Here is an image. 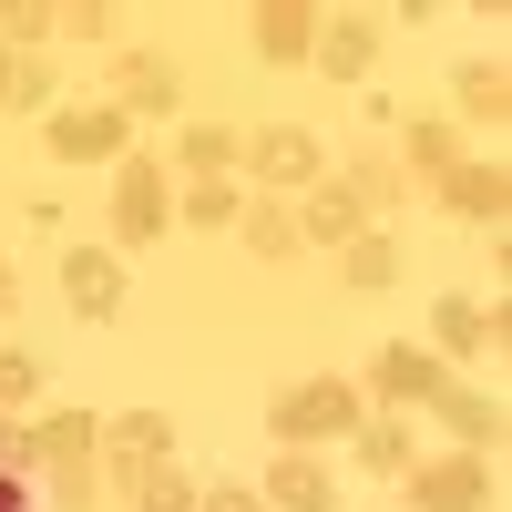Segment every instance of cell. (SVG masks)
Listing matches in <instances>:
<instances>
[{"label":"cell","instance_id":"1","mask_svg":"<svg viewBox=\"0 0 512 512\" xmlns=\"http://www.w3.org/2000/svg\"><path fill=\"white\" fill-rule=\"evenodd\" d=\"M267 431H277L287 451H318V441H338V431H359V390H349V379H297V390H277Z\"/></svg>","mask_w":512,"mask_h":512},{"label":"cell","instance_id":"2","mask_svg":"<svg viewBox=\"0 0 512 512\" xmlns=\"http://www.w3.org/2000/svg\"><path fill=\"white\" fill-rule=\"evenodd\" d=\"M164 216H175V185H164L154 154H123V185H113V236L123 246H154Z\"/></svg>","mask_w":512,"mask_h":512},{"label":"cell","instance_id":"3","mask_svg":"<svg viewBox=\"0 0 512 512\" xmlns=\"http://www.w3.org/2000/svg\"><path fill=\"white\" fill-rule=\"evenodd\" d=\"M246 175H256V185H297V195H308V185H328V164H318V144L297 134V123H267V134L246 144Z\"/></svg>","mask_w":512,"mask_h":512},{"label":"cell","instance_id":"4","mask_svg":"<svg viewBox=\"0 0 512 512\" xmlns=\"http://www.w3.org/2000/svg\"><path fill=\"white\" fill-rule=\"evenodd\" d=\"M62 297H72V318H113L123 308V256L113 246H72L62 256Z\"/></svg>","mask_w":512,"mask_h":512},{"label":"cell","instance_id":"5","mask_svg":"<svg viewBox=\"0 0 512 512\" xmlns=\"http://www.w3.org/2000/svg\"><path fill=\"white\" fill-rule=\"evenodd\" d=\"M410 502L420 512H482L492 502V472L472 451H451V461H431V472H410Z\"/></svg>","mask_w":512,"mask_h":512},{"label":"cell","instance_id":"6","mask_svg":"<svg viewBox=\"0 0 512 512\" xmlns=\"http://www.w3.org/2000/svg\"><path fill=\"white\" fill-rule=\"evenodd\" d=\"M52 154H62V164L123 154V103H72V113H52Z\"/></svg>","mask_w":512,"mask_h":512},{"label":"cell","instance_id":"7","mask_svg":"<svg viewBox=\"0 0 512 512\" xmlns=\"http://www.w3.org/2000/svg\"><path fill=\"white\" fill-rule=\"evenodd\" d=\"M369 379H379V400H400V410H420V400H441V390H451L441 359H431V349H410V338H400V349H379Z\"/></svg>","mask_w":512,"mask_h":512},{"label":"cell","instance_id":"8","mask_svg":"<svg viewBox=\"0 0 512 512\" xmlns=\"http://www.w3.org/2000/svg\"><path fill=\"white\" fill-rule=\"evenodd\" d=\"M31 441H41V472H93L103 420L93 410H52V420H31Z\"/></svg>","mask_w":512,"mask_h":512},{"label":"cell","instance_id":"9","mask_svg":"<svg viewBox=\"0 0 512 512\" xmlns=\"http://www.w3.org/2000/svg\"><path fill=\"white\" fill-rule=\"evenodd\" d=\"M441 195H451V216H472V226H502V205H512V175H502V164H451V175H441Z\"/></svg>","mask_w":512,"mask_h":512},{"label":"cell","instance_id":"10","mask_svg":"<svg viewBox=\"0 0 512 512\" xmlns=\"http://www.w3.org/2000/svg\"><path fill=\"white\" fill-rule=\"evenodd\" d=\"M256 52L267 62H308L318 52V11L308 0H267V11H256Z\"/></svg>","mask_w":512,"mask_h":512},{"label":"cell","instance_id":"11","mask_svg":"<svg viewBox=\"0 0 512 512\" xmlns=\"http://www.w3.org/2000/svg\"><path fill=\"white\" fill-rule=\"evenodd\" d=\"M431 410L451 420V441L472 451V461H482V451H502V400H482V390H441Z\"/></svg>","mask_w":512,"mask_h":512},{"label":"cell","instance_id":"12","mask_svg":"<svg viewBox=\"0 0 512 512\" xmlns=\"http://www.w3.org/2000/svg\"><path fill=\"white\" fill-rule=\"evenodd\" d=\"M267 502H277V512H338V482L318 472L308 451H287L277 472H267Z\"/></svg>","mask_w":512,"mask_h":512},{"label":"cell","instance_id":"13","mask_svg":"<svg viewBox=\"0 0 512 512\" xmlns=\"http://www.w3.org/2000/svg\"><path fill=\"white\" fill-rule=\"evenodd\" d=\"M175 103H185V82H175L164 52H134V62H123V123H134V113H175Z\"/></svg>","mask_w":512,"mask_h":512},{"label":"cell","instance_id":"14","mask_svg":"<svg viewBox=\"0 0 512 512\" xmlns=\"http://www.w3.org/2000/svg\"><path fill=\"white\" fill-rule=\"evenodd\" d=\"M123 492H134V512H195V482L175 472V461H123Z\"/></svg>","mask_w":512,"mask_h":512},{"label":"cell","instance_id":"15","mask_svg":"<svg viewBox=\"0 0 512 512\" xmlns=\"http://www.w3.org/2000/svg\"><path fill=\"white\" fill-rule=\"evenodd\" d=\"M318 62H328L338 82H359V72L379 62V21H328V31H318Z\"/></svg>","mask_w":512,"mask_h":512},{"label":"cell","instance_id":"16","mask_svg":"<svg viewBox=\"0 0 512 512\" xmlns=\"http://www.w3.org/2000/svg\"><path fill=\"white\" fill-rule=\"evenodd\" d=\"M431 338H441L451 359H472V349H492V308H472V297H441V308H431Z\"/></svg>","mask_w":512,"mask_h":512},{"label":"cell","instance_id":"17","mask_svg":"<svg viewBox=\"0 0 512 512\" xmlns=\"http://www.w3.org/2000/svg\"><path fill=\"white\" fill-rule=\"evenodd\" d=\"M103 441L123 461H154V451H175V420H164V410H123V420H103Z\"/></svg>","mask_w":512,"mask_h":512},{"label":"cell","instance_id":"18","mask_svg":"<svg viewBox=\"0 0 512 512\" xmlns=\"http://www.w3.org/2000/svg\"><path fill=\"white\" fill-rule=\"evenodd\" d=\"M31 103H52V62L41 52H0V113H31Z\"/></svg>","mask_w":512,"mask_h":512},{"label":"cell","instance_id":"19","mask_svg":"<svg viewBox=\"0 0 512 512\" xmlns=\"http://www.w3.org/2000/svg\"><path fill=\"white\" fill-rule=\"evenodd\" d=\"M175 216H185V226H236V216H246V195H236L226 175H195V185L175 195Z\"/></svg>","mask_w":512,"mask_h":512},{"label":"cell","instance_id":"20","mask_svg":"<svg viewBox=\"0 0 512 512\" xmlns=\"http://www.w3.org/2000/svg\"><path fill=\"white\" fill-rule=\"evenodd\" d=\"M175 154H185V175H236V154H246V144L226 134V123H185V144H175Z\"/></svg>","mask_w":512,"mask_h":512},{"label":"cell","instance_id":"21","mask_svg":"<svg viewBox=\"0 0 512 512\" xmlns=\"http://www.w3.org/2000/svg\"><path fill=\"white\" fill-rule=\"evenodd\" d=\"M308 236H318V246H349V236H359L349 185H308Z\"/></svg>","mask_w":512,"mask_h":512},{"label":"cell","instance_id":"22","mask_svg":"<svg viewBox=\"0 0 512 512\" xmlns=\"http://www.w3.org/2000/svg\"><path fill=\"white\" fill-rule=\"evenodd\" d=\"M461 113H472V123H502V113H512V72H502V62H472V72H461Z\"/></svg>","mask_w":512,"mask_h":512},{"label":"cell","instance_id":"23","mask_svg":"<svg viewBox=\"0 0 512 512\" xmlns=\"http://www.w3.org/2000/svg\"><path fill=\"white\" fill-rule=\"evenodd\" d=\"M359 461H369V472H410V431H400V420H359Z\"/></svg>","mask_w":512,"mask_h":512},{"label":"cell","instance_id":"24","mask_svg":"<svg viewBox=\"0 0 512 512\" xmlns=\"http://www.w3.org/2000/svg\"><path fill=\"white\" fill-rule=\"evenodd\" d=\"M349 287H400V246L390 236H349Z\"/></svg>","mask_w":512,"mask_h":512},{"label":"cell","instance_id":"25","mask_svg":"<svg viewBox=\"0 0 512 512\" xmlns=\"http://www.w3.org/2000/svg\"><path fill=\"white\" fill-rule=\"evenodd\" d=\"M41 31H62V11H41V0H0V41H11V52H31Z\"/></svg>","mask_w":512,"mask_h":512},{"label":"cell","instance_id":"26","mask_svg":"<svg viewBox=\"0 0 512 512\" xmlns=\"http://www.w3.org/2000/svg\"><path fill=\"white\" fill-rule=\"evenodd\" d=\"M338 185H349V205H359V216H379V205H400V175H390V164H349Z\"/></svg>","mask_w":512,"mask_h":512},{"label":"cell","instance_id":"27","mask_svg":"<svg viewBox=\"0 0 512 512\" xmlns=\"http://www.w3.org/2000/svg\"><path fill=\"white\" fill-rule=\"evenodd\" d=\"M246 246L256 256H297V226L277 216V205H246Z\"/></svg>","mask_w":512,"mask_h":512},{"label":"cell","instance_id":"28","mask_svg":"<svg viewBox=\"0 0 512 512\" xmlns=\"http://www.w3.org/2000/svg\"><path fill=\"white\" fill-rule=\"evenodd\" d=\"M410 164H420V175H451V123H410Z\"/></svg>","mask_w":512,"mask_h":512},{"label":"cell","instance_id":"29","mask_svg":"<svg viewBox=\"0 0 512 512\" xmlns=\"http://www.w3.org/2000/svg\"><path fill=\"white\" fill-rule=\"evenodd\" d=\"M0 472H11V482H31V472H41V441H31V420H0Z\"/></svg>","mask_w":512,"mask_h":512},{"label":"cell","instance_id":"30","mask_svg":"<svg viewBox=\"0 0 512 512\" xmlns=\"http://www.w3.org/2000/svg\"><path fill=\"white\" fill-rule=\"evenodd\" d=\"M31 379H41V359H31V349H0V410L31 400Z\"/></svg>","mask_w":512,"mask_h":512},{"label":"cell","instance_id":"31","mask_svg":"<svg viewBox=\"0 0 512 512\" xmlns=\"http://www.w3.org/2000/svg\"><path fill=\"white\" fill-rule=\"evenodd\" d=\"M41 502H52V512H82V502H93V472H41Z\"/></svg>","mask_w":512,"mask_h":512},{"label":"cell","instance_id":"32","mask_svg":"<svg viewBox=\"0 0 512 512\" xmlns=\"http://www.w3.org/2000/svg\"><path fill=\"white\" fill-rule=\"evenodd\" d=\"M195 512H267V492H246V482H216V492H195Z\"/></svg>","mask_w":512,"mask_h":512},{"label":"cell","instance_id":"33","mask_svg":"<svg viewBox=\"0 0 512 512\" xmlns=\"http://www.w3.org/2000/svg\"><path fill=\"white\" fill-rule=\"evenodd\" d=\"M62 31H82V41H103V31H113V11H103V0H72V11H62Z\"/></svg>","mask_w":512,"mask_h":512},{"label":"cell","instance_id":"34","mask_svg":"<svg viewBox=\"0 0 512 512\" xmlns=\"http://www.w3.org/2000/svg\"><path fill=\"white\" fill-rule=\"evenodd\" d=\"M11 308H21V277H11V267H0V318H11Z\"/></svg>","mask_w":512,"mask_h":512},{"label":"cell","instance_id":"35","mask_svg":"<svg viewBox=\"0 0 512 512\" xmlns=\"http://www.w3.org/2000/svg\"><path fill=\"white\" fill-rule=\"evenodd\" d=\"M0 512H21V482H11V472H0Z\"/></svg>","mask_w":512,"mask_h":512}]
</instances>
